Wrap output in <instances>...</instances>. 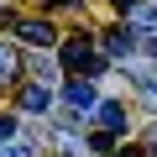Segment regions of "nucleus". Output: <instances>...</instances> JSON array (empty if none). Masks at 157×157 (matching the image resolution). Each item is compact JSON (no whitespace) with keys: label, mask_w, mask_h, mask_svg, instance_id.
<instances>
[{"label":"nucleus","mask_w":157,"mask_h":157,"mask_svg":"<svg viewBox=\"0 0 157 157\" xmlns=\"http://www.w3.org/2000/svg\"><path fill=\"white\" fill-rule=\"evenodd\" d=\"M47 105H52L47 84H26V89H21V110H47Z\"/></svg>","instance_id":"obj_6"},{"label":"nucleus","mask_w":157,"mask_h":157,"mask_svg":"<svg viewBox=\"0 0 157 157\" xmlns=\"http://www.w3.org/2000/svg\"><path fill=\"white\" fill-rule=\"evenodd\" d=\"M94 121H100V131H105V136H121V131H126V110H121L115 100H105V105L94 110Z\"/></svg>","instance_id":"obj_2"},{"label":"nucleus","mask_w":157,"mask_h":157,"mask_svg":"<svg viewBox=\"0 0 157 157\" xmlns=\"http://www.w3.org/2000/svg\"><path fill=\"white\" fill-rule=\"evenodd\" d=\"M152 6H157V0H152Z\"/></svg>","instance_id":"obj_15"},{"label":"nucleus","mask_w":157,"mask_h":157,"mask_svg":"<svg viewBox=\"0 0 157 157\" xmlns=\"http://www.w3.org/2000/svg\"><path fill=\"white\" fill-rule=\"evenodd\" d=\"M16 32H21V42H32V47H47V42H52V26H47V21H21Z\"/></svg>","instance_id":"obj_5"},{"label":"nucleus","mask_w":157,"mask_h":157,"mask_svg":"<svg viewBox=\"0 0 157 157\" xmlns=\"http://www.w3.org/2000/svg\"><path fill=\"white\" fill-rule=\"evenodd\" d=\"M16 68H21L16 47H11V42H0V84H11V78H16Z\"/></svg>","instance_id":"obj_7"},{"label":"nucleus","mask_w":157,"mask_h":157,"mask_svg":"<svg viewBox=\"0 0 157 157\" xmlns=\"http://www.w3.org/2000/svg\"><path fill=\"white\" fill-rule=\"evenodd\" d=\"M152 147H157V126H152Z\"/></svg>","instance_id":"obj_14"},{"label":"nucleus","mask_w":157,"mask_h":157,"mask_svg":"<svg viewBox=\"0 0 157 157\" xmlns=\"http://www.w3.org/2000/svg\"><path fill=\"white\" fill-rule=\"evenodd\" d=\"M63 100H68L73 110H100V94H94V84H84V78H78V84H68Z\"/></svg>","instance_id":"obj_3"},{"label":"nucleus","mask_w":157,"mask_h":157,"mask_svg":"<svg viewBox=\"0 0 157 157\" xmlns=\"http://www.w3.org/2000/svg\"><path fill=\"white\" fill-rule=\"evenodd\" d=\"M131 21H136L141 32H157V6H136V11H131Z\"/></svg>","instance_id":"obj_8"},{"label":"nucleus","mask_w":157,"mask_h":157,"mask_svg":"<svg viewBox=\"0 0 157 157\" xmlns=\"http://www.w3.org/2000/svg\"><path fill=\"white\" fill-rule=\"evenodd\" d=\"M0 157H6V152H0Z\"/></svg>","instance_id":"obj_16"},{"label":"nucleus","mask_w":157,"mask_h":157,"mask_svg":"<svg viewBox=\"0 0 157 157\" xmlns=\"http://www.w3.org/2000/svg\"><path fill=\"white\" fill-rule=\"evenodd\" d=\"M63 68H73V73H100V68H105V58L94 52V42H89L84 32H78V37H68V42H63Z\"/></svg>","instance_id":"obj_1"},{"label":"nucleus","mask_w":157,"mask_h":157,"mask_svg":"<svg viewBox=\"0 0 157 157\" xmlns=\"http://www.w3.org/2000/svg\"><path fill=\"white\" fill-rule=\"evenodd\" d=\"M115 157H141V152H136V147H126V152H115Z\"/></svg>","instance_id":"obj_12"},{"label":"nucleus","mask_w":157,"mask_h":157,"mask_svg":"<svg viewBox=\"0 0 157 157\" xmlns=\"http://www.w3.org/2000/svg\"><path fill=\"white\" fill-rule=\"evenodd\" d=\"M47 6H78V0H47Z\"/></svg>","instance_id":"obj_13"},{"label":"nucleus","mask_w":157,"mask_h":157,"mask_svg":"<svg viewBox=\"0 0 157 157\" xmlns=\"http://www.w3.org/2000/svg\"><path fill=\"white\" fill-rule=\"evenodd\" d=\"M16 136V115H0V141H11Z\"/></svg>","instance_id":"obj_10"},{"label":"nucleus","mask_w":157,"mask_h":157,"mask_svg":"<svg viewBox=\"0 0 157 157\" xmlns=\"http://www.w3.org/2000/svg\"><path fill=\"white\" fill-rule=\"evenodd\" d=\"M131 47H136V37H131V26H115V32L105 37V52H110V58H131Z\"/></svg>","instance_id":"obj_4"},{"label":"nucleus","mask_w":157,"mask_h":157,"mask_svg":"<svg viewBox=\"0 0 157 157\" xmlns=\"http://www.w3.org/2000/svg\"><path fill=\"white\" fill-rule=\"evenodd\" d=\"M115 11H121V16H131V11H136V0H115Z\"/></svg>","instance_id":"obj_11"},{"label":"nucleus","mask_w":157,"mask_h":157,"mask_svg":"<svg viewBox=\"0 0 157 157\" xmlns=\"http://www.w3.org/2000/svg\"><path fill=\"white\" fill-rule=\"evenodd\" d=\"M110 147H115V136H105V131H94V136H89V152H110Z\"/></svg>","instance_id":"obj_9"}]
</instances>
